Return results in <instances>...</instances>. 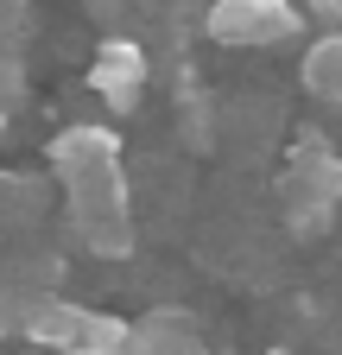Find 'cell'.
Returning <instances> with one entry per match:
<instances>
[{
    "label": "cell",
    "instance_id": "1",
    "mask_svg": "<svg viewBox=\"0 0 342 355\" xmlns=\"http://www.w3.org/2000/svg\"><path fill=\"white\" fill-rule=\"evenodd\" d=\"M51 171H57L76 241L102 260L134 254V203H127V171H120L114 127H64L51 140Z\"/></svg>",
    "mask_w": 342,
    "mask_h": 355
},
{
    "label": "cell",
    "instance_id": "2",
    "mask_svg": "<svg viewBox=\"0 0 342 355\" xmlns=\"http://www.w3.org/2000/svg\"><path fill=\"white\" fill-rule=\"evenodd\" d=\"M279 197H285V222L298 235H323L336 222V203H342V159L305 133L291 153H285V178H279Z\"/></svg>",
    "mask_w": 342,
    "mask_h": 355
},
{
    "label": "cell",
    "instance_id": "3",
    "mask_svg": "<svg viewBox=\"0 0 342 355\" xmlns=\"http://www.w3.org/2000/svg\"><path fill=\"white\" fill-rule=\"evenodd\" d=\"M127 318H108L96 304H70L64 292L38 298L32 324H26V343L45 349V355H120L127 349Z\"/></svg>",
    "mask_w": 342,
    "mask_h": 355
},
{
    "label": "cell",
    "instance_id": "4",
    "mask_svg": "<svg viewBox=\"0 0 342 355\" xmlns=\"http://www.w3.org/2000/svg\"><path fill=\"white\" fill-rule=\"evenodd\" d=\"M298 13L291 0H209V38L216 44H279L298 32Z\"/></svg>",
    "mask_w": 342,
    "mask_h": 355
},
{
    "label": "cell",
    "instance_id": "5",
    "mask_svg": "<svg viewBox=\"0 0 342 355\" xmlns=\"http://www.w3.org/2000/svg\"><path fill=\"white\" fill-rule=\"evenodd\" d=\"M89 89L114 108V114H134L140 108V89H146V51L134 38H108L96 64H89Z\"/></svg>",
    "mask_w": 342,
    "mask_h": 355
},
{
    "label": "cell",
    "instance_id": "6",
    "mask_svg": "<svg viewBox=\"0 0 342 355\" xmlns=\"http://www.w3.org/2000/svg\"><path fill=\"white\" fill-rule=\"evenodd\" d=\"M120 355H216L190 318H178V311H146V318L127 330V349Z\"/></svg>",
    "mask_w": 342,
    "mask_h": 355
},
{
    "label": "cell",
    "instance_id": "7",
    "mask_svg": "<svg viewBox=\"0 0 342 355\" xmlns=\"http://www.w3.org/2000/svg\"><path fill=\"white\" fill-rule=\"evenodd\" d=\"M32 222H38V184H32V178L0 171V248H7V241H26Z\"/></svg>",
    "mask_w": 342,
    "mask_h": 355
},
{
    "label": "cell",
    "instance_id": "8",
    "mask_svg": "<svg viewBox=\"0 0 342 355\" xmlns=\"http://www.w3.org/2000/svg\"><path fill=\"white\" fill-rule=\"evenodd\" d=\"M305 89H311L317 102H336L342 108V32H323L305 51Z\"/></svg>",
    "mask_w": 342,
    "mask_h": 355
},
{
    "label": "cell",
    "instance_id": "9",
    "mask_svg": "<svg viewBox=\"0 0 342 355\" xmlns=\"http://www.w3.org/2000/svg\"><path fill=\"white\" fill-rule=\"evenodd\" d=\"M305 13H311V19H323L330 32H342V0H305Z\"/></svg>",
    "mask_w": 342,
    "mask_h": 355
},
{
    "label": "cell",
    "instance_id": "10",
    "mask_svg": "<svg viewBox=\"0 0 342 355\" xmlns=\"http://www.w3.org/2000/svg\"><path fill=\"white\" fill-rule=\"evenodd\" d=\"M26 19V0H0V32H13Z\"/></svg>",
    "mask_w": 342,
    "mask_h": 355
}]
</instances>
